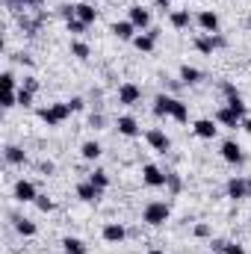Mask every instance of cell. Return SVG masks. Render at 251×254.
Wrapping results in <instances>:
<instances>
[{
    "mask_svg": "<svg viewBox=\"0 0 251 254\" xmlns=\"http://www.w3.org/2000/svg\"><path fill=\"white\" fill-rule=\"evenodd\" d=\"M169 216H172V207H169L166 201H151V204L142 210V222H145V225H151V228L166 225V222H169Z\"/></svg>",
    "mask_w": 251,
    "mask_h": 254,
    "instance_id": "1",
    "label": "cell"
},
{
    "mask_svg": "<svg viewBox=\"0 0 251 254\" xmlns=\"http://www.w3.org/2000/svg\"><path fill=\"white\" fill-rule=\"evenodd\" d=\"M71 116V107H68V101L65 104H51V107H45V110H39V119L45 122L48 127H60Z\"/></svg>",
    "mask_w": 251,
    "mask_h": 254,
    "instance_id": "2",
    "label": "cell"
},
{
    "mask_svg": "<svg viewBox=\"0 0 251 254\" xmlns=\"http://www.w3.org/2000/svg\"><path fill=\"white\" fill-rule=\"evenodd\" d=\"M225 45H228V39L219 36V33H201V36H195V51L204 54V57H213V51L225 48Z\"/></svg>",
    "mask_w": 251,
    "mask_h": 254,
    "instance_id": "3",
    "label": "cell"
},
{
    "mask_svg": "<svg viewBox=\"0 0 251 254\" xmlns=\"http://www.w3.org/2000/svg\"><path fill=\"white\" fill-rule=\"evenodd\" d=\"M222 92H225V107H231L240 119H246V104H243V95L237 92V86L225 80V83H222Z\"/></svg>",
    "mask_w": 251,
    "mask_h": 254,
    "instance_id": "4",
    "label": "cell"
},
{
    "mask_svg": "<svg viewBox=\"0 0 251 254\" xmlns=\"http://www.w3.org/2000/svg\"><path fill=\"white\" fill-rule=\"evenodd\" d=\"M166 172L160 169V166H154V163H148L145 169H142V184L145 187H151V190H160V187H166Z\"/></svg>",
    "mask_w": 251,
    "mask_h": 254,
    "instance_id": "5",
    "label": "cell"
},
{
    "mask_svg": "<svg viewBox=\"0 0 251 254\" xmlns=\"http://www.w3.org/2000/svg\"><path fill=\"white\" fill-rule=\"evenodd\" d=\"M145 142L157 151V154H166L169 148H172V139L166 136V130H160V127H151L148 133H145Z\"/></svg>",
    "mask_w": 251,
    "mask_h": 254,
    "instance_id": "6",
    "label": "cell"
},
{
    "mask_svg": "<svg viewBox=\"0 0 251 254\" xmlns=\"http://www.w3.org/2000/svg\"><path fill=\"white\" fill-rule=\"evenodd\" d=\"M12 198H15L18 204H30V201H36V198H39V190H36V184H33V181H18V184H15V190H12Z\"/></svg>",
    "mask_w": 251,
    "mask_h": 254,
    "instance_id": "7",
    "label": "cell"
},
{
    "mask_svg": "<svg viewBox=\"0 0 251 254\" xmlns=\"http://www.w3.org/2000/svg\"><path fill=\"white\" fill-rule=\"evenodd\" d=\"M127 21L136 27V30H148L151 27V12L145 9V6H139V3H133L130 9H127Z\"/></svg>",
    "mask_w": 251,
    "mask_h": 254,
    "instance_id": "8",
    "label": "cell"
},
{
    "mask_svg": "<svg viewBox=\"0 0 251 254\" xmlns=\"http://www.w3.org/2000/svg\"><path fill=\"white\" fill-rule=\"evenodd\" d=\"M222 160L231 163V166H243V163H246V154H243L240 142H234V139L222 142Z\"/></svg>",
    "mask_w": 251,
    "mask_h": 254,
    "instance_id": "9",
    "label": "cell"
},
{
    "mask_svg": "<svg viewBox=\"0 0 251 254\" xmlns=\"http://www.w3.org/2000/svg\"><path fill=\"white\" fill-rule=\"evenodd\" d=\"M139 101H142V89H139L136 83H122V86H119V104L133 107V104H139Z\"/></svg>",
    "mask_w": 251,
    "mask_h": 254,
    "instance_id": "10",
    "label": "cell"
},
{
    "mask_svg": "<svg viewBox=\"0 0 251 254\" xmlns=\"http://www.w3.org/2000/svg\"><path fill=\"white\" fill-rule=\"evenodd\" d=\"M192 130H195L198 139H216V136H219V122H216V119H198V122L192 125Z\"/></svg>",
    "mask_w": 251,
    "mask_h": 254,
    "instance_id": "11",
    "label": "cell"
},
{
    "mask_svg": "<svg viewBox=\"0 0 251 254\" xmlns=\"http://www.w3.org/2000/svg\"><path fill=\"white\" fill-rule=\"evenodd\" d=\"M101 195H104V190H98L92 181L77 184V198H80V201H86V204H98V201H101Z\"/></svg>",
    "mask_w": 251,
    "mask_h": 254,
    "instance_id": "12",
    "label": "cell"
},
{
    "mask_svg": "<svg viewBox=\"0 0 251 254\" xmlns=\"http://www.w3.org/2000/svg\"><path fill=\"white\" fill-rule=\"evenodd\" d=\"M228 198H234V201H243V198H251L249 181H243V178H231V181H228Z\"/></svg>",
    "mask_w": 251,
    "mask_h": 254,
    "instance_id": "13",
    "label": "cell"
},
{
    "mask_svg": "<svg viewBox=\"0 0 251 254\" xmlns=\"http://www.w3.org/2000/svg\"><path fill=\"white\" fill-rule=\"evenodd\" d=\"M116 127H119V133L127 136V139H133V136H139V133H142V127H139V122H136L133 116H119Z\"/></svg>",
    "mask_w": 251,
    "mask_h": 254,
    "instance_id": "14",
    "label": "cell"
},
{
    "mask_svg": "<svg viewBox=\"0 0 251 254\" xmlns=\"http://www.w3.org/2000/svg\"><path fill=\"white\" fill-rule=\"evenodd\" d=\"M198 27H201L204 33H219V15H216L213 9L198 12Z\"/></svg>",
    "mask_w": 251,
    "mask_h": 254,
    "instance_id": "15",
    "label": "cell"
},
{
    "mask_svg": "<svg viewBox=\"0 0 251 254\" xmlns=\"http://www.w3.org/2000/svg\"><path fill=\"white\" fill-rule=\"evenodd\" d=\"M110 33H113L116 39H122V42H133V39H136V27H133L130 21H116V24L110 27Z\"/></svg>",
    "mask_w": 251,
    "mask_h": 254,
    "instance_id": "16",
    "label": "cell"
},
{
    "mask_svg": "<svg viewBox=\"0 0 251 254\" xmlns=\"http://www.w3.org/2000/svg\"><path fill=\"white\" fill-rule=\"evenodd\" d=\"M216 122L222 127H240L243 125V119H240L231 107H219V110H216Z\"/></svg>",
    "mask_w": 251,
    "mask_h": 254,
    "instance_id": "17",
    "label": "cell"
},
{
    "mask_svg": "<svg viewBox=\"0 0 251 254\" xmlns=\"http://www.w3.org/2000/svg\"><path fill=\"white\" fill-rule=\"evenodd\" d=\"M101 237H104L107 243H122V240L127 237V231H125V225H119V222H110V225H104Z\"/></svg>",
    "mask_w": 251,
    "mask_h": 254,
    "instance_id": "18",
    "label": "cell"
},
{
    "mask_svg": "<svg viewBox=\"0 0 251 254\" xmlns=\"http://www.w3.org/2000/svg\"><path fill=\"white\" fill-rule=\"evenodd\" d=\"M154 45H157V30H154V33H139V36L133 39V48L142 51V54H151Z\"/></svg>",
    "mask_w": 251,
    "mask_h": 254,
    "instance_id": "19",
    "label": "cell"
},
{
    "mask_svg": "<svg viewBox=\"0 0 251 254\" xmlns=\"http://www.w3.org/2000/svg\"><path fill=\"white\" fill-rule=\"evenodd\" d=\"M77 18H80L83 24H95V21H98V9H95V3H89V0L77 3Z\"/></svg>",
    "mask_w": 251,
    "mask_h": 254,
    "instance_id": "20",
    "label": "cell"
},
{
    "mask_svg": "<svg viewBox=\"0 0 251 254\" xmlns=\"http://www.w3.org/2000/svg\"><path fill=\"white\" fill-rule=\"evenodd\" d=\"M151 110H154L157 119H169V113H172V95H157Z\"/></svg>",
    "mask_w": 251,
    "mask_h": 254,
    "instance_id": "21",
    "label": "cell"
},
{
    "mask_svg": "<svg viewBox=\"0 0 251 254\" xmlns=\"http://www.w3.org/2000/svg\"><path fill=\"white\" fill-rule=\"evenodd\" d=\"M169 119H175V122H181V125L189 122V107L181 98H172V113H169Z\"/></svg>",
    "mask_w": 251,
    "mask_h": 254,
    "instance_id": "22",
    "label": "cell"
},
{
    "mask_svg": "<svg viewBox=\"0 0 251 254\" xmlns=\"http://www.w3.org/2000/svg\"><path fill=\"white\" fill-rule=\"evenodd\" d=\"M169 24H172L175 30H187L189 24H192V18H189L187 9H172V15H169Z\"/></svg>",
    "mask_w": 251,
    "mask_h": 254,
    "instance_id": "23",
    "label": "cell"
},
{
    "mask_svg": "<svg viewBox=\"0 0 251 254\" xmlns=\"http://www.w3.org/2000/svg\"><path fill=\"white\" fill-rule=\"evenodd\" d=\"M63 252L65 254H86L89 252V246H86L83 240H77V237H65L63 240Z\"/></svg>",
    "mask_w": 251,
    "mask_h": 254,
    "instance_id": "24",
    "label": "cell"
},
{
    "mask_svg": "<svg viewBox=\"0 0 251 254\" xmlns=\"http://www.w3.org/2000/svg\"><path fill=\"white\" fill-rule=\"evenodd\" d=\"M101 151H104V148H101L95 139H89V142H83V145H80V157H83V160H98V157H101Z\"/></svg>",
    "mask_w": 251,
    "mask_h": 254,
    "instance_id": "25",
    "label": "cell"
},
{
    "mask_svg": "<svg viewBox=\"0 0 251 254\" xmlns=\"http://www.w3.org/2000/svg\"><path fill=\"white\" fill-rule=\"evenodd\" d=\"M3 157H6V163L9 166H24V151L18 148V145H6V151H3Z\"/></svg>",
    "mask_w": 251,
    "mask_h": 254,
    "instance_id": "26",
    "label": "cell"
},
{
    "mask_svg": "<svg viewBox=\"0 0 251 254\" xmlns=\"http://www.w3.org/2000/svg\"><path fill=\"white\" fill-rule=\"evenodd\" d=\"M12 222H15V231H18L21 237H36V222H30V219H24V216H15Z\"/></svg>",
    "mask_w": 251,
    "mask_h": 254,
    "instance_id": "27",
    "label": "cell"
},
{
    "mask_svg": "<svg viewBox=\"0 0 251 254\" xmlns=\"http://www.w3.org/2000/svg\"><path fill=\"white\" fill-rule=\"evenodd\" d=\"M201 77H204V74H201L198 68H192V65H181V83H187V86H195Z\"/></svg>",
    "mask_w": 251,
    "mask_h": 254,
    "instance_id": "28",
    "label": "cell"
},
{
    "mask_svg": "<svg viewBox=\"0 0 251 254\" xmlns=\"http://www.w3.org/2000/svg\"><path fill=\"white\" fill-rule=\"evenodd\" d=\"M213 252H219V254H246V249L237 246V243H213Z\"/></svg>",
    "mask_w": 251,
    "mask_h": 254,
    "instance_id": "29",
    "label": "cell"
},
{
    "mask_svg": "<svg viewBox=\"0 0 251 254\" xmlns=\"http://www.w3.org/2000/svg\"><path fill=\"white\" fill-rule=\"evenodd\" d=\"M71 57H77V60H89L92 57V51H89V45L86 42H71Z\"/></svg>",
    "mask_w": 251,
    "mask_h": 254,
    "instance_id": "30",
    "label": "cell"
},
{
    "mask_svg": "<svg viewBox=\"0 0 251 254\" xmlns=\"http://www.w3.org/2000/svg\"><path fill=\"white\" fill-rule=\"evenodd\" d=\"M89 181H92L98 190H107V187H110V175H107L104 169H95V172L89 175Z\"/></svg>",
    "mask_w": 251,
    "mask_h": 254,
    "instance_id": "31",
    "label": "cell"
},
{
    "mask_svg": "<svg viewBox=\"0 0 251 254\" xmlns=\"http://www.w3.org/2000/svg\"><path fill=\"white\" fill-rule=\"evenodd\" d=\"M65 27H68V33L80 36V33H86V27H89V24H83L80 18H71V21H65Z\"/></svg>",
    "mask_w": 251,
    "mask_h": 254,
    "instance_id": "32",
    "label": "cell"
},
{
    "mask_svg": "<svg viewBox=\"0 0 251 254\" xmlns=\"http://www.w3.org/2000/svg\"><path fill=\"white\" fill-rule=\"evenodd\" d=\"M33 204H36V207H39V210H42V213H51V210H54V201H51V198H48V195H39V198H36V201H33Z\"/></svg>",
    "mask_w": 251,
    "mask_h": 254,
    "instance_id": "33",
    "label": "cell"
},
{
    "mask_svg": "<svg viewBox=\"0 0 251 254\" xmlns=\"http://www.w3.org/2000/svg\"><path fill=\"white\" fill-rule=\"evenodd\" d=\"M166 187H169V190H172L175 195H178V192L184 190V181H181L178 175H169V178H166Z\"/></svg>",
    "mask_w": 251,
    "mask_h": 254,
    "instance_id": "34",
    "label": "cell"
},
{
    "mask_svg": "<svg viewBox=\"0 0 251 254\" xmlns=\"http://www.w3.org/2000/svg\"><path fill=\"white\" fill-rule=\"evenodd\" d=\"M0 80H3V89H6V92H18V89H15V74H12V71H3Z\"/></svg>",
    "mask_w": 251,
    "mask_h": 254,
    "instance_id": "35",
    "label": "cell"
},
{
    "mask_svg": "<svg viewBox=\"0 0 251 254\" xmlns=\"http://www.w3.org/2000/svg\"><path fill=\"white\" fill-rule=\"evenodd\" d=\"M18 107H33V92L18 89Z\"/></svg>",
    "mask_w": 251,
    "mask_h": 254,
    "instance_id": "36",
    "label": "cell"
},
{
    "mask_svg": "<svg viewBox=\"0 0 251 254\" xmlns=\"http://www.w3.org/2000/svg\"><path fill=\"white\" fill-rule=\"evenodd\" d=\"M12 107H18V92H6L3 95V110H12Z\"/></svg>",
    "mask_w": 251,
    "mask_h": 254,
    "instance_id": "37",
    "label": "cell"
},
{
    "mask_svg": "<svg viewBox=\"0 0 251 254\" xmlns=\"http://www.w3.org/2000/svg\"><path fill=\"white\" fill-rule=\"evenodd\" d=\"M21 89H27V92H33V95H36V92H39V80H36V77H24Z\"/></svg>",
    "mask_w": 251,
    "mask_h": 254,
    "instance_id": "38",
    "label": "cell"
},
{
    "mask_svg": "<svg viewBox=\"0 0 251 254\" xmlns=\"http://www.w3.org/2000/svg\"><path fill=\"white\" fill-rule=\"evenodd\" d=\"M68 107H71V113H80V110L86 107V101H83V98H71V101H68Z\"/></svg>",
    "mask_w": 251,
    "mask_h": 254,
    "instance_id": "39",
    "label": "cell"
},
{
    "mask_svg": "<svg viewBox=\"0 0 251 254\" xmlns=\"http://www.w3.org/2000/svg\"><path fill=\"white\" fill-rule=\"evenodd\" d=\"M6 9H12V12H21V9H27V6H24V0H6Z\"/></svg>",
    "mask_w": 251,
    "mask_h": 254,
    "instance_id": "40",
    "label": "cell"
},
{
    "mask_svg": "<svg viewBox=\"0 0 251 254\" xmlns=\"http://www.w3.org/2000/svg\"><path fill=\"white\" fill-rule=\"evenodd\" d=\"M195 237H210V225H195Z\"/></svg>",
    "mask_w": 251,
    "mask_h": 254,
    "instance_id": "41",
    "label": "cell"
},
{
    "mask_svg": "<svg viewBox=\"0 0 251 254\" xmlns=\"http://www.w3.org/2000/svg\"><path fill=\"white\" fill-rule=\"evenodd\" d=\"M101 125H104V116H92V119H89V127H95V130H101Z\"/></svg>",
    "mask_w": 251,
    "mask_h": 254,
    "instance_id": "42",
    "label": "cell"
},
{
    "mask_svg": "<svg viewBox=\"0 0 251 254\" xmlns=\"http://www.w3.org/2000/svg\"><path fill=\"white\" fill-rule=\"evenodd\" d=\"M154 6H157V9H163V12H166V9H172V0H154Z\"/></svg>",
    "mask_w": 251,
    "mask_h": 254,
    "instance_id": "43",
    "label": "cell"
},
{
    "mask_svg": "<svg viewBox=\"0 0 251 254\" xmlns=\"http://www.w3.org/2000/svg\"><path fill=\"white\" fill-rule=\"evenodd\" d=\"M42 3H45V0H24V6H27V9H39Z\"/></svg>",
    "mask_w": 251,
    "mask_h": 254,
    "instance_id": "44",
    "label": "cell"
},
{
    "mask_svg": "<svg viewBox=\"0 0 251 254\" xmlns=\"http://www.w3.org/2000/svg\"><path fill=\"white\" fill-rule=\"evenodd\" d=\"M243 127L249 130V136H251V119H243Z\"/></svg>",
    "mask_w": 251,
    "mask_h": 254,
    "instance_id": "45",
    "label": "cell"
},
{
    "mask_svg": "<svg viewBox=\"0 0 251 254\" xmlns=\"http://www.w3.org/2000/svg\"><path fill=\"white\" fill-rule=\"evenodd\" d=\"M148 254H166V252H160V249H151V252H148Z\"/></svg>",
    "mask_w": 251,
    "mask_h": 254,
    "instance_id": "46",
    "label": "cell"
},
{
    "mask_svg": "<svg viewBox=\"0 0 251 254\" xmlns=\"http://www.w3.org/2000/svg\"><path fill=\"white\" fill-rule=\"evenodd\" d=\"M249 33H251V18H249Z\"/></svg>",
    "mask_w": 251,
    "mask_h": 254,
    "instance_id": "47",
    "label": "cell"
},
{
    "mask_svg": "<svg viewBox=\"0 0 251 254\" xmlns=\"http://www.w3.org/2000/svg\"><path fill=\"white\" fill-rule=\"evenodd\" d=\"M89 3H98V0H89Z\"/></svg>",
    "mask_w": 251,
    "mask_h": 254,
    "instance_id": "48",
    "label": "cell"
},
{
    "mask_svg": "<svg viewBox=\"0 0 251 254\" xmlns=\"http://www.w3.org/2000/svg\"><path fill=\"white\" fill-rule=\"evenodd\" d=\"M249 190H251V181H249Z\"/></svg>",
    "mask_w": 251,
    "mask_h": 254,
    "instance_id": "49",
    "label": "cell"
}]
</instances>
